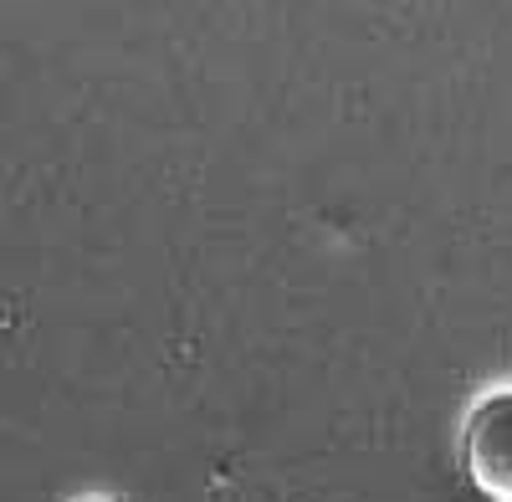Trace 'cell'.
Listing matches in <instances>:
<instances>
[{"instance_id": "obj_1", "label": "cell", "mask_w": 512, "mask_h": 502, "mask_svg": "<svg viewBox=\"0 0 512 502\" xmlns=\"http://www.w3.org/2000/svg\"><path fill=\"white\" fill-rule=\"evenodd\" d=\"M461 467L487 502H512V390H492L461 426Z\"/></svg>"}, {"instance_id": "obj_2", "label": "cell", "mask_w": 512, "mask_h": 502, "mask_svg": "<svg viewBox=\"0 0 512 502\" xmlns=\"http://www.w3.org/2000/svg\"><path fill=\"white\" fill-rule=\"evenodd\" d=\"M82 502H103V497H82Z\"/></svg>"}]
</instances>
